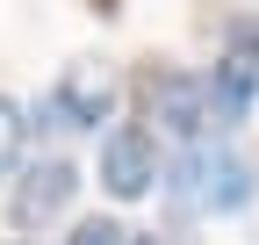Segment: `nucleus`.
Segmentation results:
<instances>
[{"label":"nucleus","instance_id":"nucleus-5","mask_svg":"<svg viewBox=\"0 0 259 245\" xmlns=\"http://www.w3.org/2000/svg\"><path fill=\"white\" fill-rule=\"evenodd\" d=\"M151 180H158V144H151V130L130 123L101 144V188L115 202H137V195H151Z\"/></svg>","mask_w":259,"mask_h":245},{"label":"nucleus","instance_id":"nucleus-1","mask_svg":"<svg viewBox=\"0 0 259 245\" xmlns=\"http://www.w3.org/2000/svg\"><path fill=\"white\" fill-rule=\"evenodd\" d=\"M137 108L158 123V130H173V137H223V130L245 123V101L216 72L194 79L180 65H144L137 72Z\"/></svg>","mask_w":259,"mask_h":245},{"label":"nucleus","instance_id":"nucleus-3","mask_svg":"<svg viewBox=\"0 0 259 245\" xmlns=\"http://www.w3.org/2000/svg\"><path fill=\"white\" fill-rule=\"evenodd\" d=\"M51 115L65 123V130H101V123L115 115V72L101 65V58H72L51 94Z\"/></svg>","mask_w":259,"mask_h":245},{"label":"nucleus","instance_id":"nucleus-8","mask_svg":"<svg viewBox=\"0 0 259 245\" xmlns=\"http://www.w3.org/2000/svg\"><path fill=\"white\" fill-rule=\"evenodd\" d=\"M72 245H144L130 224H108V217H94V224H79L72 231Z\"/></svg>","mask_w":259,"mask_h":245},{"label":"nucleus","instance_id":"nucleus-2","mask_svg":"<svg viewBox=\"0 0 259 245\" xmlns=\"http://www.w3.org/2000/svg\"><path fill=\"white\" fill-rule=\"evenodd\" d=\"M252 166L238 159V151H223V144H194L180 173H173V195L180 209H202V217H223V209H245L252 202Z\"/></svg>","mask_w":259,"mask_h":245},{"label":"nucleus","instance_id":"nucleus-6","mask_svg":"<svg viewBox=\"0 0 259 245\" xmlns=\"http://www.w3.org/2000/svg\"><path fill=\"white\" fill-rule=\"evenodd\" d=\"M216 79L231 87L238 101H259V22H231L223 58H216Z\"/></svg>","mask_w":259,"mask_h":245},{"label":"nucleus","instance_id":"nucleus-9","mask_svg":"<svg viewBox=\"0 0 259 245\" xmlns=\"http://www.w3.org/2000/svg\"><path fill=\"white\" fill-rule=\"evenodd\" d=\"M87 8H94V15H122V0H87Z\"/></svg>","mask_w":259,"mask_h":245},{"label":"nucleus","instance_id":"nucleus-7","mask_svg":"<svg viewBox=\"0 0 259 245\" xmlns=\"http://www.w3.org/2000/svg\"><path fill=\"white\" fill-rule=\"evenodd\" d=\"M22 137H29V123H22V108L0 94V173H8L15 159H22Z\"/></svg>","mask_w":259,"mask_h":245},{"label":"nucleus","instance_id":"nucleus-4","mask_svg":"<svg viewBox=\"0 0 259 245\" xmlns=\"http://www.w3.org/2000/svg\"><path fill=\"white\" fill-rule=\"evenodd\" d=\"M72 195H79V173L65 166V159H36V166L15 180L8 217H15V231H44V224H58L65 209H72Z\"/></svg>","mask_w":259,"mask_h":245}]
</instances>
